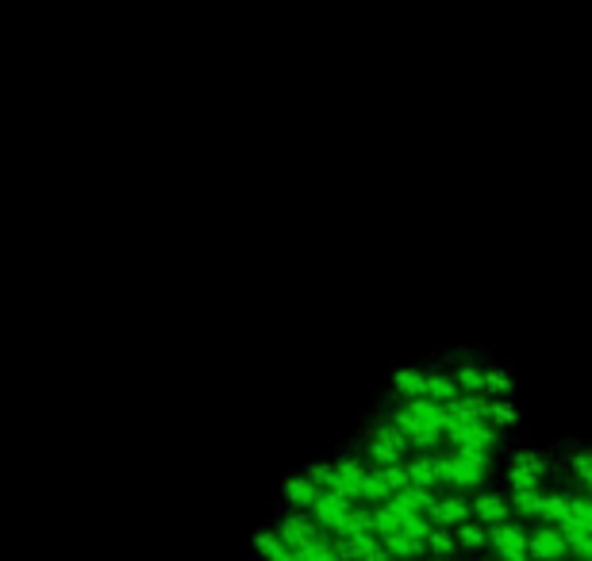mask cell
<instances>
[{"label": "cell", "instance_id": "1", "mask_svg": "<svg viewBox=\"0 0 592 561\" xmlns=\"http://www.w3.org/2000/svg\"><path fill=\"white\" fill-rule=\"evenodd\" d=\"M554 458L562 462V469H569L573 477H577V485H581V492L592 485V450H589V442H581V439H566L558 450H554ZM554 462V465H558Z\"/></svg>", "mask_w": 592, "mask_h": 561}, {"label": "cell", "instance_id": "2", "mask_svg": "<svg viewBox=\"0 0 592 561\" xmlns=\"http://www.w3.org/2000/svg\"><path fill=\"white\" fill-rule=\"evenodd\" d=\"M485 538L496 546V561H527V554H523V546H527V531L519 527V523H496V527H489L485 531Z\"/></svg>", "mask_w": 592, "mask_h": 561}, {"label": "cell", "instance_id": "3", "mask_svg": "<svg viewBox=\"0 0 592 561\" xmlns=\"http://www.w3.org/2000/svg\"><path fill=\"white\" fill-rule=\"evenodd\" d=\"M277 542L289 550V554H296V550H304V546H312V542H320V531H316V523L312 519H304V515H285L281 523H277Z\"/></svg>", "mask_w": 592, "mask_h": 561}, {"label": "cell", "instance_id": "4", "mask_svg": "<svg viewBox=\"0 0 592 561\" xmlns=\"http://www.w3.org/2000/svg\"><path fill=\"white\" fill-rule=\"evenodd\" d=\"M527 561H562L566 558V542L554 527H535L527 535V546H523Z\"/></svg>", "mask_w": 592, "mask_h": 561}, {"label": "cell", "instance_id": "5", "mask_svg": "<svg viewBox=\"0 0 592 561\" xmlns=\"http://www.w3.org/2000/svg\"><path fill=\"white\" fill-rule=\"evenodd\" d=\"M469 515H477L481 523H489V527H496V523H508L512 519V512H508V500L500 496V492H481L473 504H469Z\"/></svg>", "mask_w": 592, "mask_h": 561}, {"label": "cell", "instance_id": "6", "mask_svg": "<svg viewBox=\"0 0 592 561\" xmlns=\"http://www.w3.org/2000/svg\"><path fill=\"white\" fill-rule=\"evenodd\" d=\"M250 558L254 561H293V554L277 542V535H273L270 527H258L254 535H250Z\"/></svg>", "mask_w": 592, "mask_h": 561}, {"label": "cell", "instance_id": "7", "mask_svg": "<svg viewBox=\"0 0 592 561\" xmlns=\"http://www.w3.org/2000/svg\"><path fill=\"white\" fill-rule=\"evenodd\" d=\"M481 385L493 392L496 400H512V396H516V373H512V362H493V366H485Z\"/></svg>", "mask_w": 592, "mask_h": 561}, {"label": "cell", "instance_id": "8", "mask_svg": "<svg viewBox=\"0 0 592 561\" xmlns=\"http://www.w3.org/2000/svg\"><path fill=\"white\" fill-rule=\"evenodd\" d=\"M389 381H393V389L400 400H416L423 396V369L412 362V366H393L389 369Z\"/></svg>", "mask_w": 592, "mask_h": 561}, {"label": "cell", "instance_id": "9", "mask_svg": "<svg viewBox=\"0 0 592 561\" xmlns=\"http://www.w3.org/2000/svg\"><path fill=\"white\" fill-rule=\"evenodd\" d=\"M427 512H431V519L439 523V531H443L446 523H458V527H462V523H469V504L462 500V496L431 500V508H427Z\"/></svg>", "mask_w": 592, "mask_h": 561}, {"label": "cell", "instance_id": "10", "mask_svg": "<svg viewBox=\"0 0 592 561\" xmlns=\"http://www.w3.org/2000/svg\"><path fill=\"white\" fill-rule=\"evenodd\" d=\"M316 496H320V488L312 485V481H304L300 473L281 481V500H285L289 508H312V500H316Z\"/></svg>", "mask_w": 592, "mask_h": 561}, {"label": "cell", "instance_id": "11", "mask_svg": "<svg viewBox=\"0 0 592 561\" xmlns=\"http://www.w3.org/2000/svg\"><path fill=\"white\" fill-rule=\"evenodd\" d=\"M370 519H373V531H381V535H400V531H404V523L412 519V512H404L400 504L385 500V504H381Z\"/></svg>", "mask_w": 592, "mask_h": 561}, {"label": "cell", "instance_id": "12", "mask_svg": "<svg viewBox=\"0 0 592 561\" xmlns=\"http://www.w3.org/2000/svg\"><path fill=\"white\" fill-rule=\"evenodd\" d=\"M535 515L543 519V527H558V523L569 515V492H562V488L543 492V496H539V512Z\"/></svg>", "mask_w": 592, "mask_h": 561}, {"label": "cell", "instance_id": "13", "mask_svg": "<svg viewBox=\"0 0 592 561\" xmlns=\"http://www.w3.org/2000/svg\"><path fill=\"white\" fill-rule=\"evenodd\" d=\"M312 512H316V519H320L327 531H335L339 523H343V515L350 512L339 496H331V492H320L316 500H312Z\"/></svg>", "mask_w": 592, "mask_h": 561}, {"label": "cell", "instance_id": "14", "mask_svg": "<svg viewBox=\"0 0 592 561\" xmlns=\"http://www.w3.org/2000/svg\"><path fill=\"white\" fill-rule=\"evenodd\" d=\"M454 358H458V381L466 385V389H481V377H485V366L481 362H473V354H466V350H450Z\"/></svg>", "mask_w": 592, "mask_h": 561}, {"label": "cell", "instance_id": "15", "mask_svg": "<svg viewBox=\"0 0 592 561\" xmlns=\"http://www.w3.org/2000/svg\"><path fill=\"white\" fill-rule=\"evenodd\" d=\"M373 531V519H370V512H362V508H358V512H346L343 515V523H339V527H335V535L343 538H358V535H370Z\"/></svg>", "mask_w": 592, "mask_h": 561}, {"label": "cell", "instance_id": "16", "mask_svg": "<svg viewBox=\"0 0 592 561\" xmlns=\"http://www.w3.org/2000/svg\"><path fill=\"white\" fill-rule=\"evenodd\" d=\"M381 550H385L389 558H404V561H412V558H420V554H423L420 542H412L408 535H385Z\"/></svg>", "mask_w": 592, "mask_h": 561}, {"label": "cell", "instance_id": "17", "mask_svg": "<svg viewBox=\"0 0 592 561\" xmlns=\"http://www.w3.org/2000/svg\"><path fill=\"white\" fill-rule=\"evenodd\" d=\"M300 477H304V481H312L316 488H327V492H335V485H339V481H335V469L327 465V458H316V462H308Z\"/></svg>", "mask_w": 592, "mask_h": 561}, {"label": "cell", "instance_id": "18", "mask_svg": "<svg viewBox=\"0 0 592 561\" xmlns=\"http://www.w3.org/2000/svg\"><path fill=\"white\" fill-rule=\"evenodd\" d=\"M569 523L592 535V504L585 492H569Z\"/></svg>", "mask_w": 592, "mask_h": 561}, {"label": "cell", "instance_id": "19", "mask_svg": "<svg viewBox=\"0 0 592 561\" xmlns=\"http://www.w3.org/2000/svg\"><path fill=\"white\" fill-rule=\"evenodd\" d=\"M504 481H508V488L512 492H539L543 488V481L531 473V469H523V465H512L508 462V473H504Z\"/></svg>", "mask_w": 592, "mask_h": 561}, {"label": "cell", "instance_id": "20", "mask_svg": "<svg viewBox=\"0 0 592 561\" xmlns=\"http://www.w3.org/2000/svg\"><path fill=\"white\" fill-rule=\"evenodd\" d=\"M404 473H408V485L423 488V492H431V485L439 481V477H435V469H431V458H416V462H408Z\"/></svg>", "mask_w": 592, "mask_h": 561}, {"label": "cell", "instance_id": "21", "mask_svg": "<svg viewBox=\"0 0 592 561\" xmlns=\"http://www.w3.org/2000/svg\"><path fill=\"white\" fill-rule=\"evenodd\" d=\"M539 496H543V488L539 492H508V512L519 519H531L539 512Z\"/></svg>", "mask_w": 592, "mask_h": 561}, {"label": "cell", "instance_id": "22", "mask_svg": "<svg viewBox=\"0 0 592 561\" xmlns=\"http://www.w3.org/2000/svg\"><path fill=\"white\" fill-rule=\"evenodd\" d=\"M485 419H493L496 427H516L519 423L516 400H489V412H485Z\"/></svg>", "mask_w": 592, "mask_h": 561}, {"label": "cell", "instance_id": "23", "mask_svg": "<svg viewBox=\"0 0 592 561\" xmlns=\"http://www.w3.org/2000/svg\"><path fill=\"white\" fill-rule=\"evenodd\" d=\"M354 442H362V446H366V458H370V462H377L381 469H389V465H400V462H404L400 454H393V450H389V446H381V442L362 439V435H358Z\"/></svg>", "mask_w": 592, "mask_h": 561}, {"label": "cell", "instance_id": "24", "mask_svg": "<svg viewBox=\"0 0 592 561\" xmlns=\"http://www.w3.org/2000/svg\"><path fill=\"white\" fill-rule=\"evenodd\" d=\"M458 542H462L466 550H473V554H485V546H489V538H485V531H481L477 523H462V527H458Z\"/></svg>", "mask_w": 592, "mask_h": 561}, {"label": "cell", "instance_id": "25", "mask_svg": "<svg viewBox=\"0 0 592 561\" xmlns=\"http://www.w3.org/2000/svg\"><path fill=\"white\" fill-rule=\"evenodd\" d=\"M427 546L439 554V561H450L454 554H458V542L446 535V531H439V527H431V535H427Z\"/></svg>", "mask_w": 592, "mask_h": 561}, {"label": "cell", "instance_id": "26", "mask_svg": "<svg viewBox=\"0 0 592 561\" xmlns=\"http://www.w3.org/2000/svg\"><path fill=\"white\" fill-rule=\"evenodd\" d=\"M362 500H381V504H385V500H393V492H389L385 481L377 477V469L366 473V481H362Z\"/></svg>", "mask_w": 592, "mask_h": 561}, {"label": "cell", "instance_id": "27", "mask_svg": "<svg viewBox=\"0 0 592 561\" xmlns=\"http://www.w3.org/2000/svg\"><path fill=\"white\" fill-rule=\"evenodd\" d=\"M377 477L385 481V488H389V492H404V488H408V473H404L400 465H389V469H377Z\"/></svg>", "mask_w": 592, "mask_h": 561}]
</instances>
